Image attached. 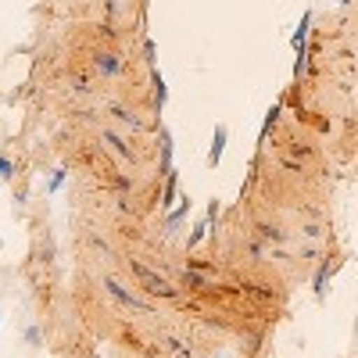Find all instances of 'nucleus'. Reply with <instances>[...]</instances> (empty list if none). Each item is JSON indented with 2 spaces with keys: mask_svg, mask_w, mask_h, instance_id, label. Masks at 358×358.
<instances>
[{
  "mask_svg": "<svg viewBox=\"0 0 358 358\" xmlns=\"http://www.w3.org/2000/svg\"><path fill=\"white\" fill-rule=\"evenodd\" d=\"M126 262H129L133 276L143 283V290L151 294V297H162V301H179V297H183V287H179V283H169L162 273H155V268L143 265L140 258H126Z\"/></svg>",
  "mask_w": 358,
  "mask_h": 358,
  "instance_id": "f257e3e1",
  "label": "nucleus"
},
{
  "mask_svg": "<svg viewBox=\"0 0 358 358\" xmlns=\"http://www.w3.org/2000/svg\"><path fill=\"white\" fill-rule=\"evenodd\" d=\"M104 290H108V294L115 297V301L122 305V308H129V312H140V315H158V308H155L151 301H143V297H136L133 290H126L122 283L111 280V276H104Z\"/></svg>",
  "mask_w": 358,
  "mask_h": 358,
  "instance_id": "f03ea898",
  "label": "nucleus"
},
{
  "mask_svg": "<svg viewBox=\"0 0 358 358\" xmlns=\"http://www.w3.org/2000/svg\"><path fill=\"white\" fill-rule=\"evenodd\" d=\"M308 29H312V15L305 11V15H301V25H297V29H294V36H290L294 54H297L294 76H305V72H308Z\"/></svg>",
  "mask_w": 358,
  "mask_h": 358,
  "instance_id": "7ed1b4c3",
  "label": "nucleus"
},
{
  "mask_svg": "<svg viewBox=\"0 0 358 358\" xmlns=\"http://www.w3.org/2000/svg\"><path fill=\"white\" fill-rule=\"evenodd\" d=\"M94 72L101 79H115L118 72H122V57H118L115 50H97L94 54Z\"/></svg>",
  "mask_w": 358,
  "mask_h": 358,
  "instance_id": "20e7f679",
  "label": "nucleus"
},
{
  "mask_svg": "<svg viewBox=\"0 0 358 358\" xmlns=\"http://www.w3.org/2000/svg\"><path fill=\"white\" fill-rule=\"evenodd\" d=\"M108 111L115 115V122H122L129 133H143V129H147V122H143V118H140L133 108H126V104H111Z\"/></svg>",
  "mask_w": 358,
  "mask_h": 358,
  "instance_id": "39448f33",
  "label": "nucleus"
},
{
  "mask_svg": "<svg viewBox=\"0 0 358 358\" xmlns=\"http://www.w3.org/2000/svg\"><path fill=\"white\" fill-rule=\"evenodd\" d=\"M226 143H229V126H226V122H219V126H215V136H212V147H208V165H212V169L222 162Z\"/></svg>",
  "mask_w": 358,
  "mask_h": 358,
  "instance_id": "423d86ee",
  "label": "nucleus"
},
{
  "mask_svg": "<svg viewBox=\"0 0 358 358\" xmlns=\"http://www.w3.org/2000/svg\"><path fill=\"white\" fill-rule=\"evenodd\" d=\"M101 140L111 147V151L118 155V158H122V162H136V155H133V147L126 143V136H118L115 129H101Z\"/></svg>",
  "mask_w": 358,
  "mask_h": 358,
  "instance_id": "0eeeda50",
  "label": "nucleus"
},
{
  "mask_svg": "<svg viewBox=\"0 0 358 358\" xmlns=\"http://www.w3.org/2000/svg\"><path fill=\"white\" fill-rule=\"evenodd\" d=\"M255 229H258V241H265V244H273V248L287 244V229L280 222H255Z\"/></svg>",
  "mask_w": 358,
  "mask_h": 358,
  "instance_id": "6e6552de",
  "label": "nucleus"
},
{
  "mask_svg": "<svg viewBox=\"0 0 358 358\" xmlns=\"http://www.w3.org/2000/svg\"><path fill=\"white\" fill-rule=\"evenodd\" d=\"M190 208H194V204H190V197H179V204L165 215V233H176L179 226H183V222H187V215H190Z\"/></svg>",
  "mask_w": 358,
  "mask_h": 358,
  "instance_id": "1a4fd4ad",
  "label": "nucleus"
},
{
  "mask_svg": "<svg viewBox=\"0 0 358 358\" xmlns=\"http://www.w3.org/2000/svg\"><path fill=\"white\" fill-rule=\"evenodd\" d=\"M179 287L183 290H208L212 283H208V276L201 268H183V273H179Z\"/></svg>",
  "mask_w": 358,
  "mask_h": 358,
  "instance_id": "9d476101",
  "label": "nucleus"
},
{
  "mask_svg": "<svg viewBox=\"0 0 358 358\" xmlns=\"http://www.w3.org/2000/svg\"><path fill=\"white\" fill-rule=\"evenodd\" d=\"M158 204L165 208V212H172V208H176V172L165 176V187H162V201Z\"/></svg>",
  "mask_w": 358,
  "mask_h": 358,
  "instance_id": "9b49d317",
  "label": "nucleus"
},
{
  "mask_svg": "<svg viewBox=\"0 0 358 358\" xmlns=\"http://www.w3.org/2000/svg\"><path fill=\"white\" fill-rule=\"evenodd\" d=\"M165 348H169L172 355H179V358H194V348H190V341H183V337H165Z\"/></svg>",
  "mask_w": 358,
  "mask_h": 358,
  "instance_id": "f8f14e48",
  "label": "nucleus"
},
{
  "mask_svg": "<svg viewBox=\"0 0 358 358\" xmlns=\"http://www.w3.org/2000/svg\"><path fill=\"white\" fill-rule=\"evenodd\" d=\"M330 276H334V265H330V262H322V265H319V273H315V280H312L315 297H322V294H326V280H330Z\"/></svg>",
  "mask_w": 358,
  "mask_h": 358,
  "instance_id": "ddd939ff",
  "label": "nucleus"
},
{
  "mask_svg": "<svg viewBox=\"0 0 358 358\" xmlns=\"http://www.w3.org/2000/svg\"><path fill=\"white\" fill-rule=\"evenodd\" d=\"M151 86H155V101H158V108H165V101H169V86H165V76L155 69L151 72Z\"/></svg>",
  "mask_w": 358,
  "mask_h": 358,
  "instance_id": "4468645a",
  "label": "nucleus"
},
{
  "mask_svg": "<svg viewBox=\"0 0 358 358\" xmlns=\"http://www.w3.org/2000/svg\"><path fill=\"white\" fill-rule=\"evenodd\" d=\"M208 229H212V222H208V219H201V222L190 229V236H187V251H194V248L204 241V236H208Z\"/></svg>",
  "mask_w": 358,
  "mask_h": 358,
  "instance_id": "2eb2a0df",
  "label": "nucleus"
},
{
  "mask_svg": "<svg viewBox=\"0 0 358 358\" xmlns=\"http://www.w3.org/2000/svg\"><path fill=\"white\" fill-rule=\"evenodd\" d=\"M169 172H176L172 169V136L162 133V176H169Z\"/></svg>",
  "mask_w": 358,
  "mask_h": 358,
  "instance_id": "dca6fc26",
  "label": "nucleus"
},
{
  "mask_svg": "<svg viewBox=\"0 0 358 358\" xmlns=\"http://www.w3.org/2000/svg\"><path fill=\"white\" fill-rule=\"evenodd\" d=\"M280 118H283V104H273V108L265 111V122H262V140L268 136V129H273V126L280 122Z\"/></svg>",
  "mask_w": 358,
  "mask_h": 358,
  "instance_id": "f3484780",
  "label": "nucleus"
},
{
  "mask_svg": "<svg viewBox=\"0 0 358 358\" xmlns=\"http://www.w3.org/2000/svg\"><path fill=\"white\" fill-rule=\"evenodd\" d=\"M65 179H69V169H62V165H57V169L50 172V183H47V190H50V194H57V190L65 187Z\"/></svg>",
  "mask_w": 358,
  "mask_h": 358,
  "instance_id": "a211bd4d",
  "label": "nucleus"
},
{
  "mask_svg": "<svg viewBox=\"0 0 358 358\" xmlns=\"http://www.w3.org/2000/svg\"><path fill=\"white\" fill-rule=\"evenodd\" d=\"M322 233H326L322 222H305V226H301V236H305V241H322Z\"/></svg>",
  "mask_w": 358,
  "mask_h": 358,
  "instance_id": "6ab92c4d",
  "label": "nucleus"
},
{
  "mask_svg": "<svg viewBox=\"0 0 358 358\" xmlns=\"http://www.w3.org/2000/svg\"><path fill=\"white\" fill-rule=\"evenodd\" d=\"M22 337H25V344H40V341H43V334H40V326H36V322H29Z\"/></svg>",
  "mask_w": 358,
  "mask_h": 358,
  "instance_id": "aec40b11",
  "label": "nucleus"
},
{
  "mask_svg": "<svg viewBox=\"0 0 358 358\" xmlns=\"http://www.w3.org/2000/svg\"><path fill=\"white\" fill-rule=\"evenodd\" d=\"M0 179H4V183H11V179H15V165H11V158H4V155H0Z\"/></svg>",
  "mask_w": 358,
  "mask_h": 358,
  "instance_id": "412c9836",
  "label": "nucleus"
},
{
  "mask_svg": "<svg viewBox=\"0 0 358 358\" xmlns=\"http://www.w3.org/2000/svg\"><path fill=\"white\" fill-rule=\"evenodd\" d=\"M219 212H222V204H219V201H208V215H204V219H208V222H215Z\"/></svg>",
  "mask_w": 358,
  "mask_h": 358,
  "instance_id": "4be33fe9",
  "label": "nucleus"
},
{
  "mask_svg": "<svg viewBox=\"0 0 358 358\" xmlns=\"http://www.w3.org/2000/svg\"><path fill=\"white\" fill-rule=\"evenodd\" d=\"M115 190L129 194V190H133V179H126V176H115Z\"/></svg>",
  "mask_w": 358,
  "mask_h": 358,
  "instance_id": "5701e85b",
  "label": "nucleus"
},
{
  "mask_svg": "<svg viewBox=\"0 0 358 358\" xmlns=\"http://www.w3.org/2000/svg\"><path fill=\"white\" fill-rule=\"evenodd\" d=\"M280 165H283L287 172H305V165H301V162H294V158H280Z\"/></svg>",
  "mask_w": 358,
  "mask_h": 358,
  "instance_id": "b1692460",
  "label": "nucleus"
},
{
  "mask_svg": "<svg viewBox=\"0 0 358 358\" xmlns=\"http://www.w3.org/2000/svg\"><path fill=\"white\" fill-rule=\"evenodd\" d=\"M297 258H305V262H315V258H322V255H319V248H301V255H297Z\"/></svg>",
  "mask_w": 358,
  "mask_h": 358,
  "instance_id": "393cba45",
  "label": "nucleus"
},
{
  "mask_svg": "<svg viewBox=\"0 0 358 358\" xmlns=\"http://www.w3.org/2000/svg\"><path fill=\"white\" fill-rule=\"evenodd\" d=\"M248 251H251V258H265V241H258V244H251Z\"/></svg>",
  "mask_w": 358,
  "mask_h": 358,
  "instance_id": "a878e982",
  "label": "nucleus"
},
{
  "mask_svg": "<svg viewBox=\"0 0 358 358\" xmlns=\"http://www.w3.org/2000/svg\"><path fill=\"white\" fill-rule=\"evenodd\" d=\"M90 244H94V248H97V251H101V255H111V251H108V244H104V241H101V236H90Z\"/></svg>",
  "mask_w": 358,
  "mask_h": 358,
  "instance_id": "bb28decb",
  "label": "nucleus"
},
{
  "mask_svg": "<svg viewBox=\"0 0 358 358\" xmlns=\"http://www.w3.org/2000/svg\"><path fill=\"white\" fill-rule=\"evenodd\" d=\"M72 83H76V90H79V94H86V90H90V79H83V76H76Z\"/></svg>",
  "mask_w": 358,
  "mask_h": 358,
  "instance_id": "cd10ccee",
  "label": "nucleus"
},
{
  "mask_svg": "<svg viewBox=\"0 0 358 358\" xmlns=\"http://www.w3.org/2000/svg\"><path fill=\"white\" fill-rule=\"evenodd\" d=\"M143 54H147V62H151V65H155V43H151V40H147V43H143Z\"/></svg>",
  "mask_w": 358,
  "mask_h": 358,
  "instance_id": "c85d7f7f",
  "label": "nucleus"
},
{
  "mask_svg": "<svg viewBox=\"0 0 358 358\" xmlns=\"http://www.w3.org/2000/svg\"><path fill=\"white\" fill-rule=\"evenodd\" d=\"M0 322H4V312H0Z\"/></svg>",
  "mask_w": 358,
  "mask_h": 358,
  "instance_id": "c756f323",
  "label": "nucleus"
}]
</instances>
